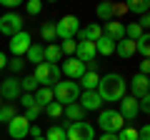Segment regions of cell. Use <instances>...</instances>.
<instances>
[{"label":"cell","instance_id":"27","mask_svg":"<svg viewBox=\"0 0 150 140\" xmlns=\"http://www.w3.org/2000/svg\"><path fill=\"white\" fill-rule=\"evenodd\" d=\"M148 0H130L128 5H125V10H130V13H138V15H145L148 13Z\"/></svg>","mask_w":150,"mask_h":140},{"label":"cell","instance_id":"41","mask_svg":"<svg viewBox=\"0 0 150 140\" xmlns=\"http://www.w3.org/2000/svg\"><path fill=\"white\" fill-rule=\"evenodd\" d=\"M138 25L143 28V33H148V28H150V15L145 13V15H140V20H138Z\"/></svg>","mask_w":150,"mask_h":140},{"label":"cell","instance_id":"42","mask_svg":"<svg viewBox=\"0 0 150 140\" xmlns=\"http://www.w3.org/2000/svg\"><path fill=\"white\" fill-rule=\"evenodd\" d=\"M138 140H150V128L148 125H143V128L138 130Z\"/></svg>","mask_w":150,"mask_h":140},{"label":"cell","instance_id":"23","mask_svg":"<svg viewBox=\"0 0 150 140\" xmlns=\"http://www.w3.org/2000/svg\"><path fill=\"white\" fill-rule=\"evenodd\" d=\"M63 58H65V55H63V50H60V45H55V43L45 45V63L58 65V60H63Z\"/></svg>","mask_w":150,"mask_h":140},{"label":"cell","instance_id":"38","mask_svg":"<svg viewBox=\"0 0 150 140\" xmlns=\"http://www.w3.org/2000/svg\"><path fill=\"white\" fill-rule=\"evenodd\" d=\"M18 100H20V105H23V108H25V110L35 105V98H33V93H23V95L18 98Z\"/></svg>","mask_w":150,"mask_h":140},{"label":"cell","instance_id":"44","mask_svg":"<svg viewBox=\"0 0 150 140\" xmlns=\"http://www.w3.org/2000/svg\"><path fill=\"white\" fill-rule=\"evenodd\" d=\"M3 5H5V8H18V5H20V0H3Z\"/></svg>","mask_w":150,"mask_h":140},{"label":"cell","instance_id":"17","mask_svg":"<svg viewBox=\"0 0 150 140\" xmlns=\"http://www.w3.org/2000/svg\"><path fill=\"white\" fill-rule=\"evenodd\" d=\"M78 35H80V40L95 43V40H100V38H103V28L98 25V23H90V25H85L83 30H78Z\"/></svg>","mask_w":150,"mask_h":140},{"label":"cell","instance_id":"26","mask_svg":"<svg viewBox=\"0 0 150 140\" xmlns=\"http://www.w3.org/2000/svg\"><path fill=\"white\" fill-rule=\"evenodd\" d=\"M98 83H100L98 73H85V75L80 78V85L85 88V90H98Z\"/></svg>","mask_w":150,"mask_h":140},{"label":"cell","instance_id":"20","mask_svg":"<svg viewBox=\"0 0 150 140\" xmlns=\"http://www.w3.org/2000/svg\"><path fill=\"white\" fill-rule=\"evenodd\" d=\"M33 98H35L38 108H45V105H50V103L55 100L53 98V88H38V90L33 93Z\"/></svg>","mask_w":150,"mask_h":140},{"label":"cell","instance_id":"48","mask_svg":"<svg viewBox=\"0 0 150 140\" xmlns=\"http://www.w3.org/2000/svg\"><path fill=\"white\" fill-rule=\"evenodd\" d=\"M0 105H3V98H0Z\"/></svg>","mask_w":150,"mask_h":140},{"label":"cell","instance_id":"32","mask_svg":"<svg viewBox=\"0 0 150 140\" xmlns=\"http://www.w3.org/2000/svg\"><path fill=\"white\" fill-rule=\"evenodd\" d=\"M40 35H43V40H55V23H43Z\"/></svg>","mask_w":150,"mask_h":140},{"label":"cell","instance_id":"11","mask_svg":"<svg viewBox=\"0 0 150 140\" xmlns=\"http://www.w3.org/2000/svg\"><path fill=\"white\" fill-rule=\"evenodd\" d=\"M28 128H30V123L25 120V115H15L8 123V135L13 140H23V138H28Z\"/></svg>","mask_w":150,"mask_h":140},{"label":"cell","instance_id":"45","mask_svg":"<svg viewBox=\"0 0 150 140\" xmlns=\"http://www.w3.org/2000/svg\"><path fill=\"white\" fill-rule=\"evenodd\" d=\"M98 140H118V135H112V133H103Z\"/></svg>","mask_w":150,"mask_h":140},{"label":"cell","instance_id":"6","mask_svg":"<svg viewBox=\"0 0 150 140\" xmlns=\"http://www.w3.org/2000/svg\"><path fill=\"white\" fill-rule=\"evenodd\" d=\"M65 135L68 140H95V128L88 120H80V123H70L65 128Z\"/></svg>","mask_w":150,"mask_h":140},{"label":"cell","instance_id":"39","mask_svg":"<svg viewBox=\"0 0 150 140\" xmlns=\"http://www.w3.org/2000/svg\"><path fill=\"white\" fill-rule=\"evenodd\" d=\"M43 113V108H38V105H33V108H28L25 110V120L30 123V120H38V115Z\"/></svg>","mask_w":150,"mask_h":140},{"label":"cell","instance_id":"15","mask_svg":"<svg viewBox=\"0 0 150 140\" xmlns=\"http://www.w3.org/2000/svg\"><path fill=\"white\" fill-rule=\"evenodd\" d=\"M150 90V83H148V75H135L133 80H130V93H133V98L138 100V98H145Z\"/></svg>","mask_w":150,"mask_h":140},{"label":"cell","instance_id":"2","mask_svg":"<svg viewBox=\"0 0 150 140\" xmlns=\"http://www.w3.org/2000/svg\"><path fill=\"white\" fill-rule=\"evenodd\" d=\"M80 85L75 80H60L53 85V98L55 103H60V105H73V103H78V98H80Z\"/></svg>","mask_w":150,"mask_h":140},{"label":"cell","instance_id":"30","mask_svg":"<svg viewBox=\"0 0 150 140\" xmlns=\"http://www.w3.org/2000/svg\"><path fill=\"white\" fill-rule=\"evenodd\" d=\"M15 115H18V113H15L13 105H0V123H10Z\"/></svg>","mask_w":150,"mask_h":140},{"label":"cell","instance_id":"46","mask_svg":"<svg viewBox=\"0 0 150 140\" xmlns=\"http://www.w3.org/2000/svg\"><path fill=\"white\" fill-rule=\"evenodd\" d=\"M5 65H8V55H5V53H0V70L5 68Z\"/></svg>","mask_w":150,"mask_h":140},{"label":"cell","instance_id":"12","mask_svg":"<svg viewBox=\"0 0 150 140\" xmlns=\"http://www.w3.org/2000/svg\"><path fill=\"white\" fill-rule=\"evenodd\" d=\"M78 105L88 113V110H100L103 100H100V95H98V90H83L80 98H78Z\"/></svg>","mask_w":150,"mask_h":140},{"label":"cell","instance_id":"36","mask_svg":"<svg viewBox=\"0 0 150 140\" xmlns=\"http://www.w3.org/2000/svg\"><path fill=\"white\" fill-rule=\"evenodd\" d=\"M118 140H138V130H135V128H128V125H125V128L118 133Z\"/></svg>","mask_w":150,"mask_h":140},{"label":"cell","instance_id":"35","mask_svg":"<svg viewBox=\"0 0 150 140\" xmlns=\"http://www.w3.org/2000/svg\"><path fill=\"white\" fill-rule=\"evenodd\" d=\"M75 48H78V43H75V40H63V43H60L63 55H70V58H75Z\"/></svg>","mask_w":150,"mask_h":140},{"label":"cell","instance_id":"47","mask_svg":"<svg viewBox=\"0 0 150 140\" xmlns=\"http://www.w3.org/2000/svg\"><path fill=\"white\" fill-rule=\"evenodd\" d=\"M33 140H45V138H33Z\"/></svg>","mask_w":150,"mask_h":140},{"label":"cell","instance_id":"4","mask_svg":"<svg viewBox=\"0 0 150 140\" xmlns=\"http://www.w3.org/2000/svg\"><path fill=\"white\" fill-rule=\"evenodd\" d=\"M98 125H100L103 133H112V135H118L120 130L125 128V120H123V115H120L115 108H108V110H100Z\"/></svg>","mask_w":150,"mask_h":140},{"label":"cell","instance_id":"31","mask_svg":"<svg viewBox=\"0 0 150 140\" xmlns=\"http://www.w3.org/2000/svg\"><path fill=\"white\" fill-rule=\"evenodd\" d=\"M20 90H23V93H35V90H38V83H35V78H33V75L23 78V80H20Z\"/></svg>","mask_w":150,"mask_h":140},{"label":"cell","instance_id":"13","mask_svg":"<svg viewBox=\"0 0 150 140\" xmlns=\"http://www.w3.org/2000/svg\"><path fill=\"white\" fill-rule=\"evenodd\" d=\"M118 113L123 115V120H125V123H128V120H135V118H138V113H140V110H138V100H135L133 95H125L123 100H120Z\"/></svg>","mask_w":150,"mask_h":140},{"label":"cell","instance_id":"37","mask_svg":"<svg viewBox=\"0 0 150 140\" xmlns=\"http://www.w3.org/2000/svg\"><path fill=\"white\" fill-rule=\"evenodd\" d=\"M25 10H28V15H38V13L43 10V3H40V0H28Z\"/></svg>","mask_w":150,"mask_h":140},{"label":"cell","instance_id":"40","mask_svg":"<svg viewBox=\"0 0 150 140\" xmlns=\"http://www.w3.org/2000/svg\"><path fill=\"white\" fill-rule=\"evenodd\" d=\"M28 135H33V138H43V128H40V125H30V128H28Z\"/></svg>","mask_w":150,"mask_h":140},{"label":"cell","instance_id":"29","mask_svg":"<svg viewBox=\"0 0 150 140\" xmlns=\"http://www.w3.org/2000/svg\"><path fill=\"white\" fill-rule=\"evenodd\" d=\"M140 35H143V28H140L138 23H130V25H125V38H128V40H133V43H135Z\"/></svg>","mask_w":150,"mask_h":140},{"label":"cell","instance_id":"24","mask_svg":"<svg viewBox=\"0 0 150 140\" xmlns=\"http://www.w3.org/2000/svg\"><path fill=\"white\" fill-rule=\"evenodd\" d=\"M135 53H140L145 60H148V55H150V35L148 33H143V35L135 40Z\"/></svg>","mask_w":150,"mask_h":140},{"label":"cell","instance_id":"16","mask_svg":"<svg viewBox=\"0 0 150 140\" xmlns=\"http://www.w3.org/2000/svg\"><path fill=\"white\" fill-rule=\"evenodd\" d=\"M103 33H105L110 40H115V43H118V40L125 38V25H123L120 20H108V23H105V30H103Z\"/></svg>","mask_w":150,"mask_h":140},{"label":"cell","instance_id":"22","mask_svg":"<svg viewBox=\"0 0 150 140\" xmlns=\"http://www.w3.org/2000/svg\"><path fill=\"white\" fill-rule=\"evenodd\" d=\"M63 115L68 120H73V123H80V120L85 118V110H83L78 103H73V105H65V108H63Z\"/></svg>","mask_w":150,"mask_h":140},{"label":"cell","instance_id":"9","mask_svg":"<svg viewBox=\"0 0 150 140\" xmlns=\"http://www.w3.org/2000/svg\"><path fill=\"white\" fill-rule=\"evenodd\" d=\"M20 95H23V90H20V80H18L15 75L5 78V80L0 83V98H3V100H18Z\"/></svg>","mask_w":150,"mask_h":140},{"label":"cell","instance_id":"28","mask_svg":"<svg viewBox=\"0 0 150 140\" xmlns=\"http://www.w3.org/2000/svg\"><path fill=\"white\" fill-rule=\"evenodd\" d=\"M112 8L115 5H110V3H100V5H98V18H100V20H112V15H115V13H112Z\"/></svg>","mask_w":150,"mask_h":140},{"label":"cell","instance_id":"33","mask_svg":"<svg viewBox=\"0 0 150 140\" xmlns=\"http://www.w3.org/2000/svg\"><path fill=\"white\" fill-rule=\"evenodd\" d=\"M43 110L50 115V118H60V115H63V105H60V103H55V100L50 103V105H45Z\"/></svg>","mask_w":150,"mask_h":140},{"label":"cell","instance_id":"3","mask_svg":"<svg viewBox=\"0 0 150 140\" xmlns=\"http://www.w3.org/2000/svg\"><path fill=\"white\" fill-rule=\"evenodd\" d=\"M60 68L58 65H50V63H40L35 65V73H33V78H35L38 88H53L55 83H60Z\"/></svg>","mask_w":150,"mask_h":140},{"label":"cell","instance_id":"18","mask_svg":"<svg viewBox=\"0 0 150 140\" xmlns=\"http://www.w3.org/2000/svg\"><path fill=\"white\" fill-rule=\"evenodd\" d=\"M25 60H28V63H33V65L45 63V45H40V43L30 45V48H28V53H25Z\"/></svg>","mask_w":150,"mask_h":140},{"label":"cell","instance_id":"7","mask_svg":"<svg viewBox=\"0 0 150 140\" xmlns=\"http://www.w3.org/2000/svg\"><path fill=\"white\" fill-rule=\"evenodd\" d=\"M23 23L25 20L18 13H5V15H0V33L8 35V38H13V35H18L23 30Z\"/></svg>","mask_w":150,"mask_h":140},{"label":"cell","instance_id":"21","mask_svg":"<svg viewBox=\"0 0 150 140\" xmlns=\"http://www.w3.org/2000/svg\"><path fill=\"white\" fill-rule=\"evenodd\" d=\"M115 53L120 55V58H133L135 55V43L133 40H128V38H123V40H118V43H115Z\"/></svg>","mask_w":150,"mask_h":140},{"label":"cell","instance_id":"43","mask_svg":"<svg viewBox=\"0 0 150 140\" xmlns=\"http://www.w3.org/2000/svg\"><path fill=\"white\" fill-rule=\"evenodd\" d=\"M150 73V63L148 60H140V75H148Z\"/></svg>","mask_w":150,"mask_h":140},{"label":"cell","instance_id":"19","mask_svg":"<svg viewBox=\"0 0 150 140\" xmlns=\"http://www.w3.org/2000/svg\"><path fill=\"white\" fill-rule=\"evenodd\" d=\"M95 53H98V55H103V58L112 55V53H115V40H110L105 33H103V38H100V40H95Z\"/></svg>","mask_w":150,"mask_h":140},{"label":"cell","instance_id":"34","mask_svg":"<svg viewBox=\"0 0 150 140\" xmlns=\"http://www.w3.org/2000/svg\"><path fill=\"white\" fill-rule=\"evenodd\" d=\"M5 68H10L13 75H18V73H23V68H25V60H23V58H13V60H8Z\"/></svg>","mask_w":150,"mask_h":140},{"label":"cell","instance_id":"14","mask_svg":"<svg viewBox=\"0 0 150 140\" xmlns=\"http://www.w3.org/2000/svg\"><path fill=\"white\" fill-rule=\"evenodd\" d=\"M95 43H88V40H80V43H78V48H75V58L80 60V63H93V60H95Z\"/></svg>","mask_w":150,"mask_h":140},{"label":"cell","instance_id":"5","mask_svg":"<svg viewBox=\"0 0 150 140\" xmlns=\"http://www.w3.org/2000/svg\"><path fill=\"white\" fill-rule=\"evenodd\" d=\"M78 30H80V20L75 15H65L55 23V38H60V40H75Z\"/></svg>","mask_w":150,"mask_h":140},{"label":"cell","instance_id":"1","mask_svg":"<svg viewBox=\"0 0 150 140\" xmlns=\"http://www.w3.org/2000/svg\"><path fill=\"white\" fill-rule=\"evenodd\" d=\"M125 90H128V83H125V78L120 75V73H108V75L100 78V83H98V95H100L103 103H115V100H123L125 98Z\"/></svg>","mask_w":150,"mask_h":140},{"label":"cell","instance_id":"25","mask_svg":"<svg viewBox=\"0 0 150 140\" xmlns=\"http://www.w3.org/2000/svg\"><path fill=\"white\" fill-rule=\"evenodd\" d=\"M45 140H68L65 128L63 125H50V128L45 130Z\"/></svg>","mask_w":150,"mask_h":140},{"label":"cell","instance_id":"8","mask_svg":"<svg viewBox=\"0 0 150 140\" xmlns=\"http://www.w3.org/2000/svg\"><path fill=\"white\" fill-rule=\"evenodd\" d=\"M30 45H33L30 33L20 30L18 35H13V38H10V53H13V58H23V55L28 53V48H30Z\"/></svg>","mask_w":150,"mask_h":140},{"label":"cell","instance_id":"10","mask_svg":"<svg viewBox=\"0 0 150 140\" xmlns=\"http://www.w3.org/2000/svg\"><path fill=\"white\" fill-rule=\"evenodd\" d=\"M60 73L63 75H68L70 80H80L83 75H85V63H80L78 58H68V60H63V68H60Z\"/></svg>","mask_w":150,"mask_h":140}]
</instances>
